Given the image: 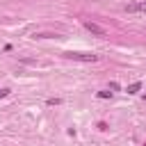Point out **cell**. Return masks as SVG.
<instances>
[{"label":"cell","mask_w":146,"mask_h":146,"mask_svg":"<svg viewBox=\"0 0 146 146\" xmlns=\"http://www.w3.org/2000/svg\"><path fill=\"white\" fill-rule=\"evenodd\" d=\"M66 59H73V62H98L100 57L94 55V52H64Z\"/></svg>","instance_id":"1"},{"label":"cell","mask_w":146,"mask_h":146,"mask_svg":"<svg viewBox=\"0 0 146 146\" xmlns=\"http://www.w3.org/2000/svg\"><path fill=\"white\" fill-rule=\"evenodd\" d=\"M82 25H84V30H87V32H91L94 36H100V39H103V36H107L105 27H100V25H96V23H91V21H84Z\"/></svg>","instance_id":"2"},{"label":"cell","mask_w":146,"mask_h":146,"mask_svg":"<svg viewBox=\"0 0 146 146\" xmlns=\"http://www.w3.org/2000/svg\"><path fill=\"white\" fill-rule=\"evenodd\" d=\"M128 14H146V0H141V2H130V5H125L123 7Z\"/></svg>","instance_id":"3"},{"label":"cell","mask_w":146,"mask_h":146,"mask_svg":"<svg viewBox=\"0 0 146 146\" xmlns=\"http://www.w3.org/2000/svg\"><path fill=\"white\" fill-rule=\"evenodd\" d=\"M141 89V82H132V84H128V94H137Z\"/></svg>","instance_id":"4"},{"label":"cell","mask_w":146,"mask_h":146,"mask_svg":"<svg viewBox=\"0 0 146 146\" xmlns=\"http://www.w3.org/2000/svg\"><path fill=\"white\" fill-rule=\"evenodd\" d=\"M112 96V91L110 89H103V91H98V98H110Z\"/></svg>","instance_id":"5"},{"label":"cell","mask_w":146,"mask_h":146,"mask_svg":"<svg viewBox=\"0 0 146 146\" xmlns=\"http://www.w3.org/2000/svg\"><path fill=\"white\" fill-rule=\"evenodd\" d=\"M46 103H48V105H59V103H62V100H59V98H48V100H46Z\"/></svg>","instance_id":"6"},{"label":"cell","mask_w":146,"mask_h":146,"mask_svg":"<svg viewBox=\"0 0 146 146\" xmlns=\"http://www.w3.org/2000/svg\"><path fill=\"white\" fill-rule=\"evenodd\" d=\"M110 91H119V84L116 82H110Z\"/></svg>","instance_id":"7"}]
</instances>
